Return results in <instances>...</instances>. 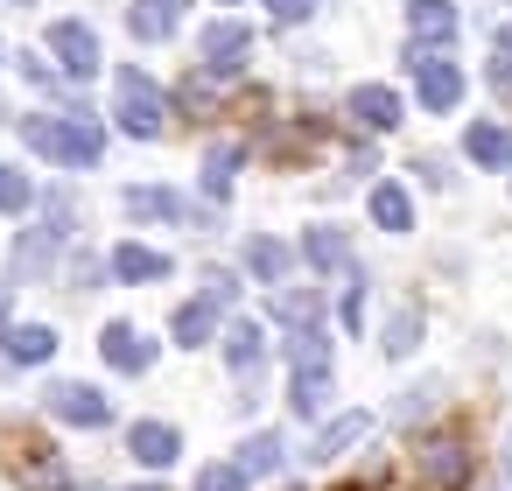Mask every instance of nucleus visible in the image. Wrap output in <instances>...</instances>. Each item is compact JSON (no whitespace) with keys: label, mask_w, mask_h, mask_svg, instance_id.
Returning <instances> with one entry per match:
<instances>
[{"label":"nucleus","mask_w":512,"mask_h":491,"mask_svg":"<svg viewBox=\"0 0 512 491\" xmlns=\"http://www.w3.org/2000/svg\"><path fill=\"white\" fill-rule=\"evenodd\" d=\"M302 253H309V267H323V274H330V267H351V239H344L337 225H316V232L302 239Z\"/></svg>","instance_id":"obj_18"},{"label":"nucleus","mask_w":512,"mask_h":491,"mask_svg":"<svg viewBox=\"0 0 512 491\" xmlns=\"http://www.w3.org/2000/svg\"><path fill=\"white\" fill-rule=\"evenodd\" d=\"M498 50H505V57H512V22H498Z\"/></svg>","instance_id":"obj_34"},{"label":"nucleus","mask_w":512,"mask_h":491,"mask_svg":"<svg viewBox=\"0 0 512 491\" xmlns=\"http://www.w3.org/2000/svg\"><path fill=\"white\" fill-rule=\"evenodd\" d=\"M218 316H225V302H211V295H197V302H183V309H176V344H211V330H218Z\"/></svg>","instance_id":"obj_16"},{"label":"nucleus","mask_w":512,"mask_h":491,"mask_svg":"<svg viewBox=\"0 0 512 491\" xmlns=\"http://www.w3.org/2000/svg\"><path fill=\"white\" fill-rule=\"evenodd\" d=\"M246 50H253V29H246V22H211V29H204V64H211V71H239Z\"/></svg>","instance_id":"obj_11"},{"label":"nucleus","mask_w":512,"mask_h":491,"mask_svg":"<svg viewBox=\"0 0 512 491\" xmlns=\"http://www.w3.org/2000/svg\"><path fill=\"white\" fill-rule=\"evenodd\" d=\"M29 204H36V183L15 162H0V211H29Z\"/></svg>","instance_id":"obj_29"},{"label":"nucleus","mask_w":512,"mask_h":491,"mask_svg":"<svg viewBox=\"0 0 512 491\" xmlns=\"http://www.w3.org/2000/svg\"><path fill=\"white\" fill-rule=\"evenodd\" d=\"M288 365H295V414H323V400H330V337L323 330H295V344H288Z\"/></svg>","instance_id":"obj_3"},{"label":"nucleus","mask_w":512,"mask_h":491,"mask_svg":"<svg viewBox=\"0 0 512 491\" xmlns=\"http://www.w3.org/2000/svg\"><path fill=\"white\" fill-rule=\"evenodd\" d=\"M239 155H246L239 141H225V148H211V155H204V190H211V197H225V190H232V169H239Z\"/></svg>","instance_id":"obj_27"},{"label":"nucleus","mask_w":512,"mask_h":491,"mask_svg":"<svg viewBox=\"0 0 512 491\" xmlns=\"http://www.w3.org/2000/svg\"><path fill=\"white\" fill-rule=\"evenodd\" d=\"M260 351H267L260 323H232V330H225V365H232V372H253V365H260Z\"/></svg>","instance_id":"obj_22"},{"label":"nucleus","mask_w":512,"mask_h":491,"mask_svg":"<svg viewBox=\"0 0 512 491\" xmlns=\"http://www.w3.org/2000/svg\"><path fill=\"white\" fill-rule=\"evenodd\" d=\"M372 225H386V232H407V225H414V204H407L400 183H379V190H372Z\"/></svg>","instance_id":"obj_19"},{"label":"nucleus","mask_w":512,"mask_h":491,"mask_svg":"<svg viewBox=\"0 0 512 491\" xmlns=\"http://www.w3.org/2000/svg\"><path fill=\"white\" fill-rule=\"evenodd\" d=\"M344 113H351L365 134H393V127H400V92H393V85H358V92L344 99Z\"/></svg>","instance_id":"obj_7"},{"label":"nucleus","mask_w":512,"mask_h":491,"mask_svg":"<svg viewBox=\"0 0 512 491\" xmlns=\"http://www.w3.org/2000/svg\"><path fill=\"white\" fill-rule=\"evenodd\" d=\"M113 274H120V281H169V253L127 239V246H113Z\"/></svg>","instance_id":"obj_14"},{"label":"nucleus","mask_w":512,"mask_h":491,"mask_svg":"<svg viewBox=\"0 0 512 491\" xmlns=\"http://www.w3.org/2000/svg\"><path fill=\"white\" fill-rule=\"evenodd\" d=\"M316 309H323V295H309V288L274 295V316H281V323H295V330H309V323H316Z\"/></svg>","instance_id":"obj_28"},{"label":"nucleus","mask_w":512,"mask_h":491,"mask_svg":"<svg viewBox=\"0 0 512 491\" xmlns=\"http://www.w3.org/2000/svg\"><path fill=\"white\" fill-rule=\"evenodd\" d=\"M50 57L64 64V78H99L106 57H99V36L85 22H50Z\"/></svg>","instance_id":"obj_4"},{"label":"nucleus","mask_w":512,"mask_h":491,"mask_svg":"<svg viewBox=\"0 0 512 491\" xmlns=\"http://www.w3.org/2000/svg\"><path fill=\"white\" fill-rule=\"evenodd\" d=\"M162 8H169V15H176V8H190V0H162Z\"/></svg>","instance_id":"obj_37"},{"label":"nucleus","mask_w":512,"mask_h":491,"mask_svg":"<svg viewBox=\"0 0 512 491\" xmlns=\"http://www.w3.org/2000/svg\"><path fill=\"white\" fill-rule=\"evenodd\" d=\"M407 22H414V50H449V36H456V8L449 0H414L407 8Z\"/></svg>","instance_id":"obj_12"},{"label":"nucleus","mask_w":512,"mask_h":491,"mask_svg":"<svg viewBox=\"0 0 512 491\" xmlns=\"http://www.w3.org/2000/svg\"><path fill=\"white\" fill-rule=\"evenodd\" d=\"M197 491H246V470H239V463H211V470L197 477Z\"/></svg>","instance_id":"obj_30"},{"label":"nucleus","mask_w":512,"mask_h":491,"mask_svg":"<svg viewBox=\"0 0 512 491\" xmlns=\"http://www.w3.org/2000/svg\"><path fill=\"white\" fill-rule=\"evenodd\" d=\"M0 120H8V106H0Z\"/></svg>","instance_id":"obj_39"},{"label":"nucleus","mask_w":512,"mask_h":491,"mask_svg":"<svg viewBox=\"0 0 512 491\" xmlns=\"http://www.w3.org/2000/svg\"><path fill=\"white\" fill-rule=\"evenodd\" d=\"M274 8V22H302V15H316V0H267Z\"/></svg>","instance_id":"obj_33"},{"label":"nucleus","mask_w":512,"mask_h":491,"mask_svg":"<svg viewBox=\"0 0 512 491\" xmlns=\"http://www.w3.org/2000/svg\"><path fill=\"white\" fill-rule=\"evenodd\" d=\"M358 435H372V414H344V421H330L323 435H316V463H330L337 449H351Z\"/></svg>","instance_id":"obj_23"},{"label":"nucleus","mask_w":512,"mask_h":491,"mask_svg":"<svg viewBox=\"0 0 512 491\" xmlns=\"http://www.w3.org/2000/svg\"><path fill=\"white\" fill-rule=\"evenodd\" d=\"M288 260H295V253H288L281 239H253V246H246V267H253V281H267V288H281Z\"/></svg>","instance_id":"obj_20"},{"label":"nucleus","mask_w":512,"mask_h":491,"mask_svg":"<svg viewBox=\"0 0 512 491\" xmlns=\"http://www.w3.org/2000/svg\"><path fill=\"white\" fill-rule=\"evenodd\" d=\"M127 491H169V484H127Z\"/></svg>","instance_id":"obj_35"},{"label":"nucleus","mask_w":512,"mask_h":491,"mask_svg":"<svg viewBox=\"0 0 512 491\" xmlns=\"http://www.w3.org/2000/svg\"><path fill=\"white\" fill-rule=\"evenodd\" d=\"M99 358H106L113 372H148V365H155V344H148L134 323H106V330H99Z\"/></svg>","instance_id":"obj_8"},{"label":"nucleus","mask_w":512,"mask_h":491,"mask_svg":"<svg viewBox=\"0 0 512 491\" xmlns=\"http://www.w3.org/2000/svg\"><path fill=\"white\" fill-rule=\"evenodd\" d=\"M50 414H57V421H71V428H106V421H113V400H106L99 386L64 379V386H50Z\"/></svg>","instance_id":"obj_6"},{"label":"nucleus","mask_w":512,"mask_h":491,"mask_svg":"<svg viewBox=\"0 0 512 491\" xmlns=\"http://www.w3.org/2000/svg\"><path fill=\"white\" fill-rule=\"evenodd\" d=\"M22 141H29L36 155L64 162V169H92V162L106 155V127H99V120H85V113H71V120L29 113V120H22Z\"/></svg>","instance_id":"obj_1"},{"label":"nucleus","mask_w":512,"mask_h":491,"mask_svg":"<svg viewBox=\"0 0 512 491\" xmlns=\"http://www.w3.org/2000/svg\"><path fill=\"white\" fill-rule=\"evenodd\" d=\"M414 337H421V295H400V309H393V323H386V351L400 358V351H414Z\"/></svg>","instance_id":"obj_21"},{"label":"nucleus","mask_w":512,"mask_h":491,"mask_svg":"<svg viewBox=\"0 0 512 491\" xmlns=\"http://www.w3.org/2000/svg\"><path fill=\"white\" fill-rule=\"evenodd\" d=\"M127 29H134L141 43H162V36L176 29V15L162 8V0H141V8H127Z\"/></svg>","instance_id":"obj_26"},{"label":"nucleus","mask_w":512,"mask_h":491,"mask_svg":"<svg viewBox=\"0 0 512 491\" xmlns=\"http://www.w3.org/2000/svg\"><path fill=\"white\" fill-rule=\"evenodd\" d=\"M407 64H414V78H421V106H428V113H449V106L463 99V71H456L442 50H407Z\"/></svg>","instance_id":"obj_5"},{"label":"nucleus","mask_w":512,"mask_h":491,"mask_svg":"<svg viewBox=\"0 0 512 491\" xmlns=\"http://www.w3.org/2000/svg\"><path fill=\"white\" fill-rule=\"evenodd\" d=\"M358 323H365V281L344 288V330H358Z\"/></svg>","instance_id":"obj_32"},{"label":"nucleus","mask_w":512,"mask_h":491,"mask_svg":"<svg viewBox=\"0 0 512 491\" xmlns=\"http://www.w3.org/2000/svg\"><path fill=\"white\" fill-rule=\"evenodd\" d=\"M281 463H288V449H281V435H253V442L239 449V470H246V477H274Z\"/></svg>","instance_id":"obj_24"},{"label":"nucleus","mask_w":512,"mask_h":491,"mask_svg":"<svg viewBox=\"0 0 512 491\" xmlns=\"http://www.w3.org/2000/svg\"><path fill=\"white\" fill-rule=\"evenodd\" d=\"M484 85H491V99H505V106H512V57H498V64L484 71Z\"/></svg>","instance_id":"obj_31"},{"label":"nucleus","mask_w":512,"mask_h":491,"mask_svg":"<svg viewBox=\"0 0 512 491\" xmlns=\"http://www.w3.org/2000/svg\"><path fill=\"white\" fill-rule=\"evenodd\" d=\"M421 477H428V484H435V491H456V484H463V477H470V449H463V442H456V435H449V442H442V435H435V442H428V449H421Z\"/></svg>","instance_id":"obj_10"},{"label":"nucleus","mask_w":512,"mask_h":491,"mask_svg":"<svg viewBox=\"0 0 512 491\" xmlns=\"http://www.w3.org/2000/svg\"><path fill=\"white\" fill-rule=\"evenodd\" d=\"M15 8H29V0H15Z\"/></svg>","instance_id":"obj_40"},{"label":"nucleus","mask_w":512,"mask_h":491,"mask_svg":"<svg viewBox=\"0 0 512 491\" xmlns=\"http://www.w3.org/2000/svg\"><path fill=\"white\" fill-rule=\"evenodd\" d=\"M113 92H120V127L134 134V141H162V127H169V99H162V85L148 78V71H134V64H120L113 71Z\"/></svg>","instance_id":"obj_2"},{"label":"nucleus","mask_w":512,"mask_h":491,"mask_svg":"<svg viewBox=\"0 0 512 491\" xmlns=\"http://www.w3.org/2000/svg\"><path fill=\"white\" fill-rule=\"evenodd\" d=\"M218 8H239V0H218Z\"/></svg>","instance_id":"obj_38"},{"label":"nucleus","mask_w":512,"mask_h":491,"mask_svg":"<svg viewBox=\"0 0 512 491\" xmlns=\"http://www.w3.org/2000/svg\"><path fill=\"white\" fill-rule=\"evenodd\" d=\"M64 218H71V211H64V204H57V211H50V225H43V232H29V239H22V274H43V267H50V260H57V246H64Z\"/></svg>","instance_id":"obj_15"},{"label":"nucleus","mask_w":512,"mask_h":491,"mask_svg":"<svg viewBox=\"0 0 512 491\" xmlns=\"http://www.w3.org/2000/svg\"><path fill=\"white\" fill-rule=\"evenodd\" d=\"M127 211H134V218H190L176 190H148V183H141V190H127Z\"/></svg>","instance_id":"obj_25"},{"label":"nucleus","mask_w":512,"mask_h":491,"mask_svg":"<svg viewBox=\"0 0 512 491\" xmlns=\"http://www.w3.org/2000/svg\"><path fill=\"white\" fill-rule=\"evenodd\" d=\"M463 148H470V162H477V169H512V134H505V127H491V120H477Z\"/></svg>","instance_id":"obj_17"},{"label":"nucleus","mask_w":512,"mask_h":491,"mask_svg":"<svg viewBox=\"0 0 512 491\" xmlns=\"http://www.w3.org/2000/svg\"><path fill=\"white\" fill-rule=\"evenodd\" d=\"M0 351H8L15 365H50L57 358V330L50 323H15L8 337H0Z\"/></svg>","instance_id":"obj_13"},{"label":"nucleus","mask_w":512,"mask_h":491,"mask_svg":"<svg viewBox=\"0 0 512 491\" xmlns=\"http://www.w3.org/2000/svg\"><path fill=\"white\" fill-rule=\"evenodd\" d=\"M127 456L148 463V470H169V463L183 456V435H176L169 421H134V428H127Z\"/></svg>","instance_id":"obj_9"},{"label":"nucleus","mask_w":512,"mask_h":491,"mask_svg":"<svg viewBox=\"0 0 512 491\" xmlns=\"http://www.w3.org/2000/svg\"><path fill=\"white\" fill-rule=\"evenodd\" d=\"M0 323H8V288H0Z\"/></svg>","instance_id":"obj_36"}]
</instances>
